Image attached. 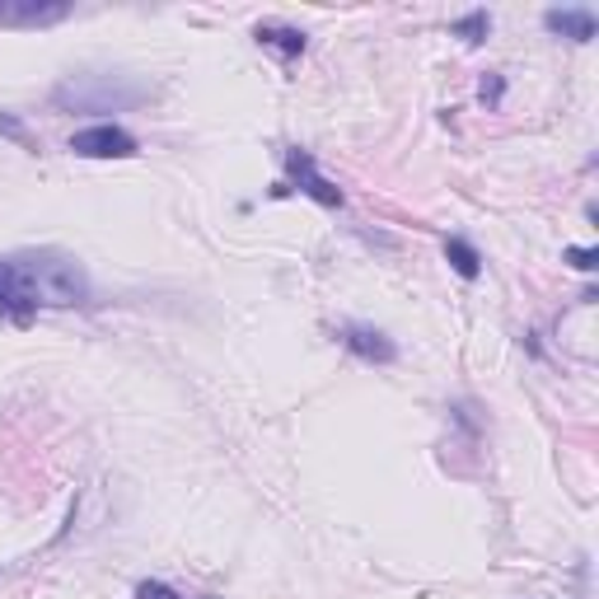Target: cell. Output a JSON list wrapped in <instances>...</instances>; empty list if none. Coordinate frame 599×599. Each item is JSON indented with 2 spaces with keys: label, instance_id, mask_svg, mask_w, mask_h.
Listing matches in <instances>:
<instances>
[{
  "label": "cell",
  "instance_id": "obj_1",
  "mask_svg": "<svg viewBox=\"0 0 599 599\" xmlns=\"http://www.w3.org/2000/svg\"><path fill=\"white\" fill-rule=\"evenodd\" d=\"M14 277L28 295V305H47V309H66V305H85L89 300V277L85 267L57 254V248H28V254H14L10 258Z\"/></svg>",
  "mask_w": 599,
  "mask_h": 599
},
{
  "label": "cell",
  "instance_id": "obj_2",
  "mask_svg": "<svg viewBox=\"0 0 599 599\" xmlns=\"http://www.w3.org/2000/svg\"><path fill=\"white\" fill-rule=\"evenodd\" d=\"M140 99H150L146 85H136L132 75H103V71L66 75L52 89V103L66 108V113H118V108H136Z\"/></svg>",
  "mask_w": 599,
  "mask_h": 599
},
{
  "label": "cell",
  "instance_id": "obj_3",
  "mask_svg": "<svg viewBox=\"0 0 599 599\" xmlns=\"http://www.w3.org/2000/svg\"><path fill=\"white\" fill-rule=\"evenodd\" d=\"M71 150L85 155V160H127L136 155V136L113 127V122H99V127H85L71 136Z\"/></svg>",
  "mask_w": 599,
  "mask_h": 599
},
{
  "label": "cell",
  "instance_id": "obj_4",
  "mask_svg": "<svg viewBox=\"0 0 599 599\" xmlns=\"http://www.w3.org/2000/svg\"><path fill=\"white\" fill-rule=\"evenodd\" d=\"M71 14L66 0H0V24L5 28H47Z\"/></svg>",
  "mask_w": 599,
  "mask_h": 599
},
{
  "label": "cell",
  "instance_id": "obj_5",
  "mask_svg": "<svg viewBox=\"0 0 599 599\" xmlns=\"http://www.w3.org/2000/svg\"><path fill=\"white\" fill-rule=\"evenodd\" d=\"M342 342H346V352H356L360 360H375V366L399 360V346H393V338H384L380 328H370V323H342Z\"/></svg>",
  "mask_w": 599,
  "mask_h": 599
},
{
  "label": "cell",
  "instance_id": "obj_6",
  "mask_svg": "<svg viewBox=\"0 0 599 599\" xmlns=\"http://www.w3.org/2000/svg\"><path fill=\"white\" fill-rule=\"evenodd\" d=\"M286 169L300 179V193H309L314 201H319V207H342V187H333L319 169H314L309 150H286Z\"/></svg>",
  "mask_w": 599,
  "mask_h": 599
},
{
  "label": "cell",
  "instance_id": "obj_7",
  "mask_svg": "<svg viewBox=\"0 0 599 599\" xmlns=\"http://www.w3.org/2000/svg\"><path fill=\"white\" fill-rule=\"evenodd\" d=\"M28 314H34V305H28V295H24V286H20V277H14L10 258H0V319L28 323Z\"/></svg>",
  "mask_w": 599,
  "mask_h": 599
},
{
  "label": "cell",
  "instance_id": "obj_8",
  "mask_svg": "<svg viewBox=\"0 0 599 599\" xmlns=\"http://www.w3.org/2000/svg\"><path fill=\"white\" fill-rule=\"evenodd\" d=\"M543 24H548V34H562L572 42H590L595 38V14L590 10H548Z\"/></svg>",
  "mask_w": 599,
  "mask_h": 599
},
{
  "label": "cell",
  "instance_id": "obj_9",
  "mask_svg": "<svg viewBox=\"0 0 599 599\" xmlns=\"http://www.w3.org/2000/svg\"><path fill=\"white\" fill-rule=\"evenodd\" d=\"M262 47H277L281 57H300L305 52V34L300 28H291V24H258V34H254Z\"/></svg>",
  "mask_w": 599,
  "mask_h": 599
},
{
  "label": "cell",
  "instance_id": "obj_10",
  "mask_svg": "<svg viewBox=\"0 0 599 599\" xmlns=\"http://www.w3.org/2000/svg\"><path fill=\"white\" fill-rule=\"evenodd\" d=\"M445 254H450V262H454V272L460 277H478L482 272V258H478V248H473L468 240H445Z\"/></svg>",
  "mask_w": 599,
  "mask_h": 599
},
{
  "label": "cell",
  "instance_id": "obj_11",
  "mask_svg": "<svg viewBox=\"0 0 599 599\" xmlns=\"http://www.w3.org/2000/svg\"><path fill=\"white\" fill-rule=\"evenodd\" d=\"M492 28V20H487V10H478V14H468V20H460L454 24V34L460 38H468V42H482V34Z\"/></svg>",
  "mask_w": 599,
  "mask_h": 599
},
{
  "label": "cell",
  "instance_id": "obj_12",
  "mask_svg": "<svg viewBox=\"0 0 599 599\" xmlns=\"http://www.w3.org/2000/svg\"><path fill=\"white\" fill-rule=\"evenodd\" d=\"M136 599H183L173 586H164V580H140L136 586Z\"/></svg>",
  "mask_w": 599,
  "mask_h": 599
},
{
  "label": "cell",
  "instance_id": "obj_13",
  "mask_svg": "<svg viewBox=\"0 0 599 599\" xmlns=\"http://www.w3.org/2000/svg\"><path fill=\"white\" fill-rule=\"evenodd\" d=\"M595 248H566V262H572V267H580V272H590V267H595Z\"/></svg>",
  "mask_w": 599,
  "mask_h": 599
},
{
  "label": "cell",
  "instance_id": "obj_14",
  "mask_svg": "<svg viewBox=\"0 0 599 599\" xmlns=\"http://www.w3.org/2000/svg\"><path fill=\"white\" fill-rule=\"evenodd\" d=\"M0 132H5V136H14V140H20V146H34V140H28V132H24L14 118H5V113H0Z\"/></svg>",
  "mask_w": 599,
  "mask_h": 599
}]
</instances>
